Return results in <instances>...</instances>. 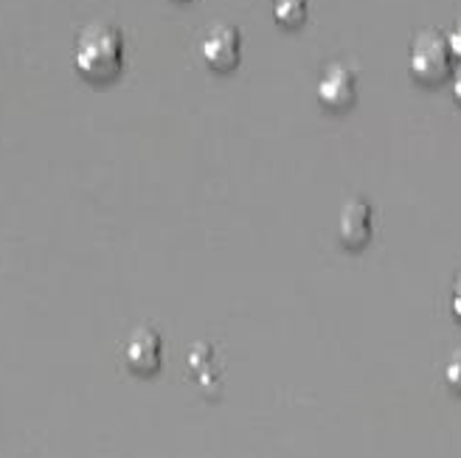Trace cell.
<instances>
[{
  "label": "cell",
  "mask_w": 461,
  "mask_h": 458,
  "mask_svg": "<svg viewBox=\"0 0 461 458\" xmlns=\"http://www.w3.org/2000/svg\"><path fill=\"white\" fill-rule=\"evenodd\" d=\"M318 102L327 110H349L357 102V76L340 62L330 65L318 79Z\"/></svg>",
  "instance_id": "cell-6"
},
{
  "label": "cell",
  "mask_w": 461,
  "mask_h": 458,
  "mask_svg": "<svg viewBox=\"0 0 461 458\" xmlns=\"http://www.w3.org/2000/svg\"><path fill=\"white\" fill-rule=\"evenodd\" d=\"M124 363L132 374H155L164 363V337L152 327H138L124 343Z\"/></svg>",
  "instance_id": "cell-4"
},
{
  "label": "cell",
  "mask_w": 461,
  "mask_h": 458,
  "mask_svg": "<svg viewBox=\"0 0 461 458\" xmlns=\"http://www.w3.org/2000/svg\"><path fill=\"white\" fill-rule=\"evenodd\" d=\"M74 65L87 82H113L124 67V34L104 20L87 22L74 45Z\"/></svg>",
  "instance_id": "cell-1"
},
{
  "label": "cell",
  "mask_w": 461,
  "mask_h": 458,
  "mask_svg": "<svg viewBox=\"0 0 461 458\" xmlns=\"http://www.w3.org/2000/svg\"><path fill=\"white\" fill-rule=\"evenodd\" d=\"M375 231V211L363 197H352L343 202L340 217H338V239L343 247H363L368 239H372Z\"/></svg>",
  "instance_id": "cell-5"
},
{
  "label": "cell",
  "mask_w": 461,
  "mask_h": 458,
  "mask_svg": "<svg viewBox=\"0 0 461 458\" xmlns=\"http://www.w3.org/2000/svg\"><path fill=\"white\" fill-rule=\"evenodd\" d=\"M450 45L447 37L439 31H422L417 40L411 42V74L417 76L420 82H439L447 71H450Z\"/></svg>",
  "instance_id": "cell-2"
},
{
  "label": "cell",
  "mask_w": 461,
  "mask_h": 458,
  "mask_svg": "<svg viewBox=\"0 0 461 458\" xmlns=\"http://www.w3.org/2000/svg\"><path fill=\"white\" fill-rule=\"evenodd\" d=\"M200 57L214 74L237 71V65L242 59V34H240V29L237 26H225V22L209 29L203 37V42H200Z\"/></svg>",
  "instance_id": "cell-3"
},
{
  "label": "cell",
  "mask_w": 461,
  "mask_h": 458,
  "mask_svg": "<svg viewBox=\"0 0 461 458\" xmlns=\"http://www.w3.org/2000/svg\"><path fill=\"white\" fill-rule=\"evenodd\" d=\"M310 0H273V17L285 29H298L307 20Z\"/></svg>",
  "instance_id": "cell-7"
},
{
  "label": "cell",
  "mask_w": 461,
  "mask_h": 458,
  "mask_svg": "<svg viewBox=\"0 0 461 458\" xmlns=\"http://www.w3.org/2000/svg\"><path fill=\"white\" fill-rule=\"evenodd\" d=\"M453 96L461 104V65L456 67V74H453Z\"/></svg>",
  "instance_id": "cell-11"
},
{
  "label": "cell",
  "mask_w": 461,
  "mask_h": 458,
  "mask_svg": "<svg viewBox=\"0 0 461 458\" xmlns=\"http://www.w3.org/2000/svg\"><path fill=\"white\" fill-rule=\"evenodd\" d=\"M453 315L461 320V276L456 279V287H453Z\"/></svg>",
  "instance_id": "cell-10"
},
{
  "label": "cell",
  "mask_w": 461,
  "mask_h": 458,
  "mask_svg": "<svg viewBox=\"0 0 461 458\" xmlns=\"http://www.w3.org/2000/svg\"><path fill=\"white\" fill-rule=\"evenodd\" d=\"M447 45H450V54L456 59H461V17H458V22L453 26V31L447 34Z\"/></svg>",
  "instance_id": "cell-9"
},
{
  "label": "cell",
  "mask_w": 461,
  "mask_h": 458,
  "mask_svg": "<svg viewBox=\"0 0 461 458\" xmlns=\"http://www.w3.org/2000/svg\"><path fill=\"white\" fill-rule=\"evenodd\" d=\"M175 4H189V0H175Z\"/></svg>",
  "instance_id": "cell-12"
},
{
  "label": "cell",
  "mask_w": 461,
  "mask_h": 458,
  "mask_svg": "<svg viewBox=\"0 0 461 458\" xmlns=\"http://www.w3.org/2000/svg\"><path fill=\"white\" fill-rule=\"evenodd\" d=\"M445 380L453 391H461V349H456L445 363Z\"/></svg>",
  "instance_id": "cell-8"
}]
</instances>
